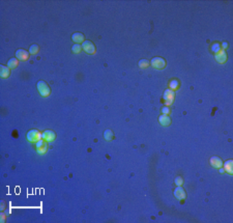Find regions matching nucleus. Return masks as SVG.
<instances>
[{
  "mask_svg": "<svg viewBox=\"0 0 233 223\" xmlns=\"http://www.w3.org/2000/svg\"><path fill=\"white\" fill-rule=\"evenodd\" d=\"M169 87H170V89H178V87H179V82H178V80H176V79H174V80H172L171 82L169 83Z\"/></svg>",
  "mask_w": 233,
  "mask_h": 223,
  "instance_id": "nucleus-18",
  "label": "nucleus"
},
{
  "mask_svg": "<svg viewBox=\"0 0 233 223\" xmlns=\"http://www.w3.org/2000/svg\"><path fill=\"white\" fill-rule=\"evenodd\" d=\"M174 195H175V197L179 200L186 199V197H187L186 191H184V189L181 187V186H177V188L174 190Z\"/></svg>",
  "mask_w": 233,
  "mask_h": 223,
  "instance_id": "nucleus-8",
  "label": "nucleus"
},
{
  "mask_svg": "<svg viewBox=\"0 0 233 223\" xmlns=\"http://www.w3.org/2000/svg\"><path fill=\"white\" fill-rule=\"evenodd\" d=\"M1 221L2 222H4V221H5V216H4V214H1Z\"/></svg>",
  "mask_w": 233,
  "mask_h": 223,
  "instance_id": "nucleus-26",
  "label": "nucleus"
},
{
  "mask_svg": "<svg viewBox=\"0 0 233 223\" xmlns=\"http://www.w3.org/2000/svg\"><path fill=\"white\" fill-rule=\"evenodd\" d=\"M72 40L75 41L76 44H79V43H83L84 41V36L81 33V32H76L72 36Z\"/></svg>",
  "mask_w": 233,
  "mask_h": 223,
  "instance_id": "nucleus-13",
  "label": "nucleus"
},
{
  "mask_svg": "<svg viewBox=\"0 0 233 223\" xmlns=\"http://www.w3.org/2000/svg\"><path fill=\"white\" fill-rule=\"evenodd\" d=\"M182 184H184V179H182L181 176H177V178L175 179V185L181 186Z\"/></svg>",
  "mask_w": 233,
  "mask_h": 223,
  "instance_id": "nucleus-23",
  "label": "nucleus"
},
{
  "mask_svg": "<svg viewBox=\"0 0 233 223\" xmlns=\"http://www.w3.org/2000/svg\"><path fill=\"white\" fill-rule=\"evenodd\" d=\"M28 141L32 142V143H36L38 141L42 140L43 139V133H41L38 130L33 129V130H30L27 133V136H26Z\"/></svg>",
  "mask_w": 233,
  "mask_h": 223,
  "instance_id": "nucleus-1",
  "label": "nucleus"
},
{
  "mask_svg": "<svg viewBox=\"0 0 233 223\" xmlns=\"http://www.w3.org/2000/svg\"><path fill=\"white\" fill-rule=\"evenodd\" d=\"M104 137H105V139L107 141H110L114 138V134H113V132L111 130L107 129V130L105 131V133H104Z\"/></svg>",
  "mask_w": 233,
  "mask_h": 223,
  "instance_id": "nucleus-17",
  "label": "nucleus"
},
{
  "mask_svg": "<svg viewBox=\"0 0 233 223\" xmlns=\"http://www.w3.org/2000/svg\"><path fill=\"white\" fill-rule=\"evenodd\" d=\"M35 147H36V150H38V153L40 155H44L47 153L48 150V143L46 140H44V139H42V140L38 141L35 143Z\"/></svg>",
  "mask_w": 233,
  "mask_h": 223,
  "instance_id": "nucleus-6",
  "label": "nucleus"
},
{
  "mask_svg": "<svg viewBox=\"0 0 233 223\" xmlns=\"http://www.w3.org/2000/svg\"><path fill=\"white\" fill-rule=\"evenodd\" d=\"M159 122H160V124H162V126H169L170 124H171V119H170V117L168 116V115L166 114H162L160 117H159Z\"/></svg>",
  "mask_w": 233,
  "mask_h": 223,
  "instance_id": "nucleus-12",
  "label": "nucleus"
},
{
  "mask_svg": "<svg viewBox=\"0 0 233 223\" xmlns=\"http://www.w3.org/2000/svg\"><path fill=\"white\" fill-rule=\"evenodd\" d=\"M174 97H175V93H174V91L172 90V89L168 88L164 91L163 99H164V102H165V104H166V106H169V105H171L172 103H173Z\"/></svg>",
  "mask_w": 233,
  "mask_h": 223,
  "instance_id": "nucleus-4",
  "label": "nucleus"
},
{
  "mask_svg": "<svg viewBox=\"0 0 233 223\" xmlns=\"http://www.w3.org/2000/svg\"><path fill=\"white\" fill-rule=\"evenodd\" d=\"M150 64H151L153 67H156V69L161 70V69H164V67H166V60L162 57H154V58H152L151 61H150Z\"/></svg>",
  "mask_w": 233,
  "mask_h": 223,
  "instance_id": "nucleus-5",
  "label": "nucleus"
},
{
  "mask_svg": "<svg viewBox=\"0 0 233 223\" xmlns=\"http://www.w3.org/2000/svg\"><path fill=\"white\" fill-rule=\"evenodd\" d=\"M209 162H210V165H212V167H215V168H221L222 166H223V161H222L221 159H220L219 157H217V156L212 157V158H210V160H209Z\"/></svg>",
  "mask_w": 233,
  "mask_h": 223,
  "instance_id": "nucleus-11",
  "label": "nucleus"
},
{
  "mask_svg": "<svg viewBox=\"0 0 233 223\" xmlns=\"http://www.w3.org/2000/svg\"><path fill=\"white\" fill-rule=\"evenodd\" d=\"M224 170H225L227 173L233 174V161L232 160L226 161L225 165H224Z\"/></svg>",
  "mask_w": 233,
  "mask_h": 223,
  "instance_id": "nucleus-15",
  "label": "nucleus"
},
{
  "mask_svg": "<svg viewBox=\"0 0 233 223\" xmlns=\"http://www.w3.org/2000/svg\"><path fill=\"white\" fill-rule=\"evenodd\" d=\"M149 64H150V61L147 59H141L138 63L139 67H141V69H145V67H147Z\"/></svg>",
  "mask_w": 233,
  "mask_h": 223,
  "instance_id": "nucleus-20",
  "label": "nucleus"
},
{
  "mask_svg": "<svg viewBox=\"0 0 233 223\" xmlns=\"http://www.w3.org/2000/svg\"><path fill=\"white\" fill-rule=\"evenodd\" d=\"M81 49H82V46H80L79 44H75V45L73 46V48H72V51H73L74 53L78 54L81 52Z\"/></svg>",
  "mask_w": 233,
  "mask_h": 223,
  "instance_id": "nucleus-21",
  "label": "nucleus"
},
{
  "mask_svg": "<svg viewBox=\"0 0 233 223\" xmlns=\"http://www.w3.org/2000/svg\"><path fill=\"white\" fill-rule=\"evenodd\" d=\"M215 57L218 62L224 63L226 60H227V53H226L225 50H221V51L218 52L217 54H215Z\"/></svg>",
  "mask_w": 233,
  "mask_h": 223,
  "instance_id": "nucleus-10",
  "label": "nucleus"
},
{
  "mask_svg": "<svg viewBox=\"0 0 233 223\" xmlns=\"http://www.w3.org/2000/svg\"><path fill=\"white\" fill-rule=\"evenodd\" d=\"M82 49L89 55H92V54H94L97 52L94 44L90 41H84L83 44H82Z\"/></svg>",
  "mask_w": 233,
  "mask_h": 223,
  "instance_id": "nucleus-3",
  "label": "nucleus"
},
{
  "mask_svg": "<svg viewBox=\"0 0 233 223\" xmlns=\"http://www.w3.org/2000/svg\"><path fill=\"white\" fill-rule=\"evenodd\" d=\"M18 65H19L18 58H10V59L7 61V67H10V69H16Z\"/></svg>",
  "mask_w": 233,
  "mask_h": 223,
  "instance_id": "nucleus-16",
  "label": "nucleus"
},
{
  "mask_svg": "<svg viewBox=\"0 0 233 223\" xmlns=\"http://www.w3.org/2000/svg\"><path fill=\"white\" fill-rule=\"evenodd\" d=\"M221 47H220V45H219V44H213V45H212V51L213 52V53H215V54H217L218 53V52H220V51H221Z\"/></svg>",
  "mask_w": 233,
  "mask_h": 223,
  "instance_id": "nucleus-22",
  "label": "nucleus"
},
{
  "mask_svg": "<svg viewBox=\"0 0 233 223\" xmlns=\"http://www.w3.org/2000/svg\"><path fill=\"white\" fill-rule=\"evenodd\" d=\"M38 51H40V48H38V45L33 44V45L30 46V48H29V53L30 54H33V55H34V54H38Z\"/></svg>",
  "mask_w": 233,
  "mask_h": 223,
  "instance_id": "nucleus-19",
  "label": "nucleus"
},
{
  "mask_svg": "<svg viewBox=\"0 0 233 223\" xmlns=\"http://www.w3.org/2000/svg\"><path fill=\"white\" fill-rule=\"evenodd\" d=\"M162 112H163V114H166V115H168L169 113H170V109L168 108V107H164V108L162 109Z\"/></svg>",
  "mask_w": 233,
  "mask_h": 223,
  "instance_id": "nucleus-24",
  "label": "nucleus"
},
{
  "mask_svg": "<svg viewBox=\"0 0 233 223\" xmlns=\"http://www.w3.org/2000/svg\"><path fill=\"white\" fill-rule=\"evenodd\" d=\"M29 55H30L29 52H27L26 50H24V49H18L16 51V56L19 60H22V61L28 60Z\"/></svg>",
  "mask_w": 233,
  "mask_h": 223,
  "instance_id": "nucleus-9",
  "label": "nucleus"
},
{
  "mask_svg": "<svg viewBox=\"0 0 233 223\" xmlns=\"http://www.w3.org/2000/svg\"><path fill=\"white\" fill-rule=\"evenodd\" d=\"M10 67H4V65H1L0 67V76L1 78H7L10 77Z\"/></svg>",
  "mask_w": 233,
  "mask_h": 223,
  "instance_id": "nucleus-14",
  "label": "nucleus"
},
{
  "mask_svg": "<svg viewBox=\"0 0 233 223\" xmlns=\"http://www.w3.org/2000/svg\"><path fill=\"white\" fill-rule=\"evenodd\" d=\"M38 91H40L41 96L44 98L49 97L50 93H51V88H50L49 85H48L45 81H43V80L38 82Z\"/></svg>",
  "mask_w": 233,
  "mask_h": 223,
  "instance_id": "nucleus-2",
  "label": "nucleus"
},
{
  "mask_svg": "<svg viewBox=\"0 0 233 223\" xmlns=\"http://www.w3.org/2000/svg\"><path fill=\"white\" fill-rule=\"evenodd\" d=\"M223 48H224V50L227 49V48H228V44L227 43H223Z\"/></svg>",
  "mask_w": 233,
  "mask_h": 223,
  "instance_id": "nucleus-25",
  "label": "nucleus"
},
{
  "mask_svg": "<svg viewBox=\"0 0 233 223\" xmlns=\"http://www.w3.org/2000/svg\"><path fill=\"white\" fill-rule=\"evenodd\" d=\"M56 138V134L54 131L52 130H46L43 132V139L47 142H52L54 141Z\"/></svg>",
  "mask_w": 233,
  "mask_h": 223,
  "instance_id": "nucleus-7",
  "label": "nucleus"
}]
</instances>
